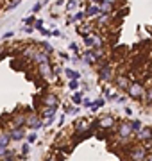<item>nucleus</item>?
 I'll return each mask as SVG.
<instances>
[{
	"mask_svg": "<svg viewBox=\"0 0 152 161\" xmlns=\"http://www.w3.org/2000/svg\"><path fill=\"white\" fill-rule=\"evenodd\" d=\"M127 93L131 98H136V100H143V95H145V86L141 84L140 80H134L131 82L127 88Z\"/></svg>",
	"mask_w": 152,
	"mask_h": 161,
	"instance_id": "1",
	"label": "nucleus"
},
{
	"mask_svg": "<svg viewBox=\"0 0 152 161\" xmlns=\"http://www.w3.org/2000/svg\"><path fill=\"white\" fill-rule=\"evenodd\" d=\"M38 74H40L41 79H45V80H54V79H56V75H54V70H52V63L38 64Z\"/></svg>",
	"mask_w": 152,
	"mask_h": 161,
	"instance_id": "2",
	"label": "nucleus"
},
{
	"mask_svg": "<svg viewBox=\"0 0 152 161\" xmlns=\"http://www.w3.org/2000/svg\"><path fill=\"white\" fill-rule=\"evenodd\" d=\"M131 161H145L147 159V149L145 147H133L129 150Z\"/></svg>",
	"mask_w": 152,
	"mask_h": 161,
	"instance_id": "3",
	"label": "nucleus"
},
{
	"mask_svg": "<svg viewBox=\"0 0 152 161\" xmlns=\"http://www.w3.org/2000/svg\"><path fill=\"white\" fill-rule=\"evenodd\" d=\"M115 124H117V118H113L111 115H104L100 116L99 120H97V125H99V129H113L115 127Z\"/></svg>",
	"mask_w": 152,
	"mask_h": 161,
	"instance_id": "4",
	"label": "nucleus"
},
{
	"mask_svg": "<svg viewBox=\"0 0 152 161\" xmlns=\"http://www.w3.org/2000/svg\"><path fill=\"white\" fill-rule=\"evenodd\" d=\"M131 134H133L131 124H129V122H122V124L118 125V138L122 140V142H127V140L131 138Z\"/></svg>",
	"mask_w": 152,
	"mask_h": 161,
	"instance_id": "5",
	"label": "nucleus"
},
{
	"mask_svg": "<svg viewBox=\"0 0 152 161\" xmlns=\"http://www.w3.org/2000/svg\"><path fill=\"white\" fill-rule=\"evenodd\" d=\"M32 61L36 64H43V63H50V54L43 52L41 48H36L34 54H32Z\"/></svg>",
	"mask_w": 152,
	"mask_h": 161,
	"instance_id": "6",
	"label": "nucleus"
},
{
	"mask_svg": "<svg viewBox=\"0 0 152 161\" xmlns=\"http://www.w3.org/2000/svg\"><path fill=\"white\" fill-rule=\"evenodd\" d=\"M41 104L45 106V108H48V106H56L57 104V95L56 93H45L43 97H41Z\"/></svg>",
	"mask_w": 152,
	"mask_h": 161,
	"instance_id": "7",
	"label": "nucleus"
},
{
	"mask_svg": "<svg viewBox=\"0 0 152 161\" xmlns=\"http://www.w3.org/2000/svg\"><path fill=\"white\" fill-rule=\"evenodd\" d=\"M40 118H41V116H38V115L27 116V120H25V125H27V127H32V129H40V127H43V124H41Z\"/></svg>",
	"mask_w": 152,
	"mask_h": 161,
	"instance_id": "8",
	"label": "nucleus"
},
{
	"mask_svg": "<svg viewBox=\"0 0 152 161\" xmlns=\"http://www.w3.org/2000/svg\"><path fill=\"white\" fill-rule=\"evenodd\" d=\"M138 140L140 142H149L152 140V127H141L138 131Z\"/></svg>",
	"mask_w": 152,
	"mask_h": 161,
	"instance_id": "9",
	"label": "nucleus"
},
{
	"mask_svg": "<svg viewBox=\"0 0 152 161\" xmlns=\"http://www.w3.org/2000/svg\"><path fill=\"white\" fill-rule=\"evenodd\" d=\"M9 136H11L13 142H22V140L25 138V131H24V127H18V129H11V131H9Z\"/></svg>",
	"mask_w": 152,
	"mask_h": 161,
	"instance_id": "10",
	"label": "nucleus"
},
{
	"mask_svg": "<svg viewBox=\"0 0 152 161\" xmlns=\"http://www.w3.org/2000/svg\"><path fill=\"white\" fill-rule=\"evenodd\" d=\"M25 120H27V116H25V115L13 116V120H11V129H18V127H24V125H25Z\"/></svg>",
	"mask_w": 152,
	"mask_h": 161,
	"instance_id": "11",
	"label": "nucleus"
},
{
	"mask_svg": "<svg viewBox=\"0 0 152 161\" xmlns=\"http://www.w3.org/2000/svg\"><path fill=\"white\" fill-rule=\"evenodd\" d=\"M129 84H131V80H129L127 75H117V86L120 90H127Z\"/></svg>",
	"mask_w": 152,
	"mask_h": 161,
	"instance_id": "12",
	"label": "nucleus"
},
{
	"mask_svg": "<svg viewBox=\"0 0 152 161\" xmlns=\"http://www.w3.org/2000/svg\"><path fill=\"white\" fill-rule=\"evenodd\" d=\"M56 111H57V104L56 106H48L41 111V118H54L56 116Z\"/></svg>",
	"mask_w": 152,
	"mask_h": 161,
	"instance_id": "13",
	"label": "nucleus"
},
{
	"mask_svg": "<svg viewBox=\"0 0 152 161\" xmlns=\"http://www.w3.org/2000/svg\"><path fill=\"white\" fill-rule=\"evenodd\" d=\"M100 13V6H97V4H90L88 7H86V11H84V16H97Z\"/></svg>",
	"mask_w": 152,
	"mask_h": 161,
	"instance_id": "14",
	"label": "nucleus"
},
{
	"mask_svg": "<svg viewBox=\"0 0 152 161\" xmlns=\"http://www.w3.org/2000/svg\"><path fill=\"white\" fill-rule=\"evenodd\" d=\"M90 125V122H88V118H81V120H77V124H75V134H81L86 127Z\"/></svg>",
	"mask_w": 152,
	"mask_h": 161,
	"instance_id": "15",
	"label": "nucleus"
},
{
	"mask_svg": "<svg viewBox=\"0 0 152 161\" xmlns=\"http://www.w3.org/2000/svg\"><path fill=\"white\" fill-rule=\"evenodd\" d=\"M64 75L68 77V80H79V79H81V72L72 70V68H66V70H64Z\"/></svg>",
	"mask_w": 152,
	"mask_h": 161,
	"instance_id": "16",
	"label": "nucleus"
},
{
	"mask_svg": "<svg viewBox=\"0 0 152 161\" xmlns=\"http://www.w3.org/2000/svg\"><path fill=\"white\" fill-rule=\"evenodd\" d=\"M11 142V136H9V132H0V147H7Z\"/></svg>",
	"mask_w": 152,
	"mask_h": 161,
	"instance_id": "17",
	"label": "nucleus"
},
{
	"mask_svg": "<svg viewBox=\"0 0 152 161\" xmlns=\"http://www.w3.org/2000/svg\"><path fill=\"white\" fill-rule=\"evenodd\" d=\"M104 104H106V98L100 97V98H97V100H91V106H90V108H91L93 111H97V109H100Z\"/></svg>",
	"mask_w": 152,
	"mask_h": 161,
	"instance_id": "18",
	"label": "nucleus"
},
{
	"mask_svg": "<svg viewBox=\"0 0 152 161\" xmlns=\"http://www.w3.org/2000/svg\"><path fill=\"white\" fill-rule=\"evenodd\" d=\"M40 48H41L43 52H47V54H52V52H54V47L50 45L48 41H41V43H40Z\"/></svg>",
	"mask_w": 152,
	"mask_h": 161,
	"instance_id": "19",
	"label": "nucleus"
},
{
	"mask_svg": "<svg viewBox=\"0 0 152 161\" xmlns=\"http://www.w3.org/2000/svg\"><path fill=\"white\" fill-rule=\"evenodd\" d=\"M143 98H145V102L149 104V106H152V88L145 90V95H143Z\"/></svg>",
	"mask_w": 152,
	"mask_h": 161,
	"instance_id": "20",
	"label": "nucleus"
},
{
	"mask_svg": "<svg viewBox=\"0 0 152 161\" xmlns=\"http://www.w3.org/2000/svg\"><path fill=\"white\" fill-rule=\"evenodd\" d=\"M20 2H22V0H9V4H7L6 11H13V9H16Z\"/></svg>",
	"mask_w": 152,
	"mask_h": 161,
	"instance_id": "21",
	"label": "nucleus"
},
{
	"mask_svg": "<svg viewBox=\"0 0 152 161\" xmlns=\"http://www.w3.org/2000/svg\"><path fill=\"white\" fill-rule=\"evenodd\" d=\"M84 45L86 47H93L95 45V38L93 36H84Z\"/></svg>",
	"mask_w": 152,
	"mask_h": 161,
	"instance_id": "22",
	"label": "nucleus"
},
{
	"mask_svg": "<svg viewBox=\"0 0 152 161\" xmlns=\"http://www.w3.org/2000/svg\"><path fill=\"white\" fill-rule=\"evenodd\" d=\"M72 100H73L75 104H81L82 102V92L75 93V95H72Z\"/></svg>",
	"mask_w": 152,
	"mask_h": 161,
	"instance_id": "23",
	"label": "nucleus"
},
{
	"mask_svg": "<svg viewBox=\"0 0 152 161\" xmlns=\"http://www.w3.org/2000/svg\"><path fill=\"white\" fill-rule=\"evenodd\" d=\"M64 113H68V115H75V113H79V108H75V106H72V108H64Z\"/></svg>",
	"mask_w": 152,
	"mask_h": 161,
	"instance_id": "24",
	"label": "nucleus"
},
{
	"mask_svg": "<svg viewBox=\"0 0 152 161\" xmlns=\"http://www.w3.org/2000/svg\"><path fill=\"white\" fill-rule=\"evenodd\" d=\"M34 22H36V16H25L24 18L25 25H34Z\"/></svg>",
	"mask_w": 152,
	"mask_h": 161,
	"instance_id": "25",
	"label": "nucleus"
},
{
	"mask_svg": "<svg viewBox=\"0 0 152 161\" xmlns=\"http://www.w3.org/2000/svg\"><path fill=\"white\" fill-rule=\"evenodd\" d=\"M131 129H133V131H140V129H141V122L140 120H134L133 124H131Z\"/></svg>",
	"mask_w": 152,
	"mask_h": 161,
	"instance_id": "26",
	"label": "nucleus"
},
{
	"mask_svg": "<svg viewBox=\"0 0 152 161\" xmlns=\"http://www.w3.org/2000/svg\"><path fill=\"white\" fill-rule=\"evenodd\" d=\"M75 7H77V2H75V0H68V2H66V9H70V11H73Z\"/></svg>",
	"mask_w": 152,
	"mask_h": 161,
	"instance_id": "27",
	"label": "nucleus"
},
{
	"mask_svg": "<svg viewBox=\"0 0 152 161\" xmlns=\"http://www.w3.org/2000/svg\"><path fill=\"white\" fill-rule=\"evenodd\" d=\"M82 18H84V11H79L75 16H73V22H81Z\"/></svg>",
	"mask_w": 152,
	"mask_h": 161,
	"instance_id": "28",
	"label": "nucleus"
},
{
	"mask_svg": "<svg viewBox=\"0 0 152 161\" xmlns=\"http://www.w3.org/2000/svg\"><path fill=\"white\" fill-rule=\"evenodd\" d=\"M27 154H29V143H24L22 145V156L25 158Z\"/></svg>",
	"mask_w": 152,
	"mask_h": 161,
	"instance_id": "29",
	"label": "nucleus"
},
{
	"mask_svg": "<svg viewBox=\"0 0 152 161\" xmlns=\"http://www.w3.org/2000/svg\"><path fill=\"white\" fill-rule=\"evenodd\" d=\"M68 86H70V90H77V88H79V80H70Z\"/></svg>",
	"mask_w": 152,
	"mask_h": 161,
	"instance_id": "30",
	"label": "nucleus"
},
{
	"mask_svg": "<svg viewBox=\"0 0 152 161\" xmlns=\"http://www.w3.org/2000/svg\"><path fill=\"white\" fill-rule=\"evenodd\" d=\"M36 140H38V134H34V132H32V134H29V136H27V142H29V143H34Z\"/></svg>",
	"mask_w": 152,
	"mask_h": 161,
	"instance_id": "31",
	"label": "nucleus"
},
{
	"mask_svg": "<svg viewBox=\"0 0 152 161\" xmlns=\"http://www.w3.org/2000/svg\"><path fill=\"white\" fill-rule=\"evenodd\" d=\"M41 7H43V4H41V2H36L34 6H32V13H38Z\"/></svg>",
	"mask_w": 152,
	"mask_h": 161,
	"instance_id": "32",
	"label": "nucleus"
},
{
	"mask_svg": "<svg viewBox=\"0 0 152 161\" xmlns=\"http://www.w3.org/2000/svg\"><path fill=\"white\" fill-rule=\"evenodd\" d=\"M32 27H34V29H41V27H43V20H38V18H36V22H34Z\"/></svg>",
	"mask_w": 152,
	"mask_h": 161,
	"instance_id": "33",
	"label": "nucleus"
},
{
	"mask_svg": "<svg viewBox=\"0 0 152 161\" xmlns=\"http://www.w3.org/2000/svg\"><path fill=\"white\" fill-rule=\"evenodd\" d=\"M41 32V36H50V31L48 29H45V27H41V29H38Z\"/></svg>",
	"mask_w": 152,
	"mask_h": 161,
	"instance_id": "34",
	"label": "nucleus"
},
{
	"mask_svg": "<svg viewBox=\"0 0 152 161\" xmlns=\"http://www.w3.org/2000/svg\"><path fill=\"white\" fill-rule=\"evenodd\" d=\"M50 36H56V38H61L63 34H61V32H59L57 29H52V31H50Z\"/></svg>",
	"mask_w": 152,
	"mask_h": 161,
	"instance_id": "35",
	"label": "nucleus"
},
{
	"mask_svg": "<svg viewBox=\"0 0 152 161\" xmlns=\"http://www.w3.org/2000/svg\"><path fill=\"white\" fill-rule=\"evenodd\" d=\"M14 36V31H7L6 34H4V40H9V38H13Z\"/></svg>",
	"mask_w": 152,
	"mask_h": 161,
	"instance_id": "36",
	"label": "nucleus"
},
{
	"mask_svg": "<svg viewBox=\"0 0 152 161\" xmlns=\"http://www.w3.org/2000/svg\"><path fill=\"white\" fill-rule=\"evenodd\" d=\"M7 154V147H0V158H6Z\"/></svg>",
	"mask_w": 152,
	"mask_h": 161,
	"instance_id": "37",
	"label": "nucleus"
},
{
	"mask_svg": "<svg viewBox=\"0 0 152 161\" xmlns=\"http://www.w3.org/2000/svg\"><path fill=\"white\" fill-rule=\"evenodd\" d=\"M70 50H72V52H75V54L79 52V47H77V43H70Z\"/></svg>",
	"mask_w": 152,
	"mask_h": 161,
	"instance_id": "38",
	"label": "nucleus"
},
{
	"mask_svg": "<svg viewBox=\"0 0 152 161\" xmlns=\"http://www.w3.org/2000/svg\"><path fill=\"white\" fill-rule=\"evenodd\" d=\"M82 104H84V108H90V106H91V100H90V98H84Z\"/></svg>",
	"mask_w": 152,
	"mask_h": 161,
	"instance_id": "39",
	"label": "nucleus"
},
{
	"mask_svg": "<svg viewBox=\"0 0 152 161\" xmlns=\"http://www.w3.org/2000/svg\"><path fill=\"white\" fill-rule=\"evenodd\" d=\"M2 161H14V156H6Z\"/></svg>",
	"mask_w": 152,
	"mask_h": 161,
	"instance_id": "40",
	"label": "nucleus"
},
{
	"mask_svg": "<svg viewBox=\"0 0 152 161\" xmlns=\"http://www.w3.org/2000/svg\"><path fill=\"white\" fill-rule=\"evenodd\" d=\"M125 115L131 116V115H133V109H131V108H125Z\"/></svg>",
	"mask_w": 152,
	"mask_h": 161,
	"instance_id": "41",
	"label": "nucleus"
},
{
	"mask_svg": "<svg viewBox=\"0 0 152 161\" xmlns=\"http://www.w3.org/2000/svg\"><path fill=\"white\" fill-rule=\"evenodd\" d=\"M104 2H109V4H113V6H117V0H104Z\"/></svg>",
	"mask_w": 152,
	"mask_h": 161,
	"instance_id": "42",
	"label": "nucleus"
},
{
	"mask_svg": "<svg viewBox=\"0 0 152 161\" xmlns=\"http://www.w3.org/2000/svg\"><path fill=\"white\" fill-rule=\"evenodd\" d=\"M63 2H64V0H56V6H61Z\"/></svg>",
	"mask_w": 152,
	"mask_h": 161,
	"instance_id": "43",
	"label": "nucleus"
},
{
	"mask_svg": "<svg viewBox=\"0 0 152 161\" xmlns=\"http://www.w3.org/2000/svg\"><path fill=\"white\" fill-rule=\"evenodd\" d=\"M4 50H6V47H2V45H0V54H2Z\"/></svg>",
	"mask_w": 152,
	"mask_h": 161,
	"instance_id": "44",
	"label": "nucleus"
},
{
	"mask_svg": "<svg viewBox=\"0 0 152 161\" xmlns=\"http://www.w3.org/2000/svg\"><path fill=\"white\" fill-rule=\"evenodd\" d=\"M48 161H54V158H50V159H48Z\"/></svg>",
	"mask_w": 152,
	"mask_h": 161,
	"instance_id": "45",
	"label": "nucleus"
},
{
	"mask_svg": "<svg viewBox=\"0 0 152 161\" xmlns=\"http://www.w3.org/2000/svg\"><path fill=\"white\" fill-rule=\"evenodd\" d=\"M149 161H152V156H150V158H149Z\"/></svg>",
	"mask_w": 152,
	"mask_h": 161,
	"instance_id": "46",
	"label": "nucleus"
}]
</instances>
